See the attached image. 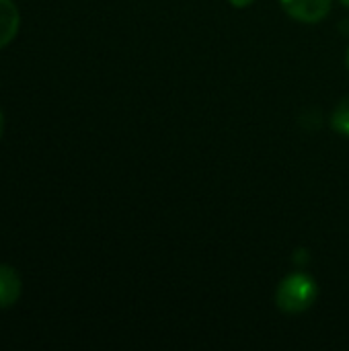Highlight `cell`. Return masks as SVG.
<instances>
[{
    "instance_id": "cell-1",
    "label": "cell",
    "mask_w": 349,
    "mask_h": 351,
    "mask_svg": "<svg viewBox=\"0 0 349 351\" xmlns=\"http://www.w3.org/2000/svg\"><path fill=\"white\" fill-rule=\"evenodd\" d=\"M317 284L311 276L306 274H292L286 280H282V284L278 286L276 292V302L278 308L288 313V315H300L304 311H309L315 300H317Z\"/></svg>"
},
{
    "instance_id": "cell-2",
    "label": "cell",
    "mask_w": 349,
    "mask_h": 351,
    "mask_svg": "<svg viewBox=\"0 0 349 351\" xmlns=\"http://www.w3.org/2000/svg\"><path fill=\"white\" fill-rule=\"evenodd\" d=\"M282 8L296 21L300 23H321L329 10H331V0H280Z\"/></svg>"
},
{
    "instance_id": "cell-3",
    "label": "cell",
    "mask_w": 349,
    "mask_h": 351,
    "mask_svg": "<svg viewBox=\"0 0 349 351\" xmlns=\"http://www.w3.org/2000/svg\"><path fill=\"white\" fill-rule=\"evenodd\" d=\"M21 14L12 0H0V49L6 47L19 33Z\"/></svg>"
},
{
    "instance_id": "cell-4",
    "label": "cell",
    "mask_w": 349,
    "mask_h": 351,
    "mask_svg": "<svg viewBox=\"0 0 349 351\" xmlns=\"http://www.w3.org/2000/svg\"><path fill=\"white\" fill-rule=\"evenodd\" d=\"M21 278L8 265H0V308H10L21 298Z\"/></svg>"
},
{
    "instance_id": "cell-5",
    "label": "cell",
    "mask_w": 349,
    "mask_h": 351,
    "mask_svg": "<svg viewBox=\"0 0 349 351\" xmlns=\"http://www.w3.org/2000/svg\"><path fill=\"white\" fill-rule=\"evenodd\" d=\"M331 125L335 132H339L341 136L349 138V97L341 99L339 105L333 109L331 113Z\"/></svg>"
},
{
    "instance_id": "cell-6",
    "label": "cell",
    "mask_w": 349,
    "mask_h": 351,
    "mask_svg": "<svg viewBox=\"0 0 349 351\" xmlns=\"http://www.w3.org/2000/svg\"><path fill=\"white\" fill-rule=\"evenodd\" d=\"M234 8H247V6H251L255 0H228Z\"/></svg>"
},
{
    "instance_id": "cell-7",
    "label": "cell",
    "mask_w": 349,
    "mask_h": 351,
    "mask_svg": "<svg viewBox=\"0 0 349 351\" xmlns=\"http://www.w3.org/2000/svg\"><path fill=\"white\" fill-rule=\"evenodd\" d=\"M2 134H4V115L0 111V138H2Z\"/></svg>"
},
{
    "instance_id": "cell-8",
    "label": "cell",
    "mask_w": 349,
    "mask_h": 351,
    "mask_svg": "<svg viewBox=\"0 0 349 351\" xmlns=\"http://www.w3.org/2000/svg\"><path fill=\"white\" fill-rule=\"evenodd\" d=\"M341 29H344V31H349V21H341Z\"/></svg>"
},
{
    "instance_id": "cell-9",
    "label": "cell",
    "mask_w": 349,
    "mask_h": 351,
    "mask_svg": "<svg viewBox=\"0 0 349 351\" xmlns=\"http://www.w3.org/2000/svg\"><path fill=\"white\" fill-rule=\"evenodd\" d=\"M346 62H348V68H349V47H348V53H346Z\"/></svg>"
},
{
    "instance_id": "cell-10",
    "label": "cell",
    "mask_w": 349,
    "mask_h": 351,
    "mask_svg": "<svg viewBox=\"0 0 349 351\" xmlns=\"http://www.w3.org/2000/svg\"><path fill=\"white\" fill-rule=\"evenodd\" d=\"M341 2H344V4H346V6H349V0H341Z\"/></svg>"
}]
</instances>
